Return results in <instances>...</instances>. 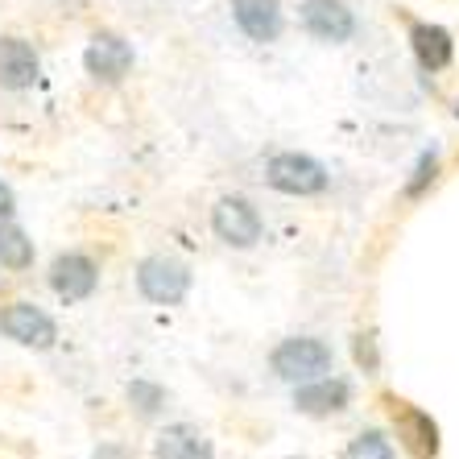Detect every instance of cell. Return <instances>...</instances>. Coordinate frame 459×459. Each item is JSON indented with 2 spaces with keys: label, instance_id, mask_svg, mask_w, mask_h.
Masks as SVG:
<instances>
[{
  "label": "cell",
  "instance_id": "cell-13",
  "mask_svg": "<svg viewBox=\"0 0 459 459\" xmlns=\"http://www.w3.org/2000/svg\"><path fill=\"white\" fill-rule=\"evenodd\" d=\"M410 46H414V58L422 71H443V66H451V58H455L451 33L443 30V25H430V22L410 25Z\"/></svg>",
  "mask_w": 459,
  "mask_h": 459
},
{
  "label": "cell",
  "instance_id": "cell-9",
  "mask_svg": "<svg viewBox=\"0 0 459 459\" xmlns=\"http://www.w3.org/2000/svg\"><path fill=\"white\" fill-rule=\"evenodd\" d=\"M232 22L248 42H278L286 13H281V0H232Z\"/></svg>",
  "mask_w": 459,
  "mask_h": 459
},
{
  "label": "cell",
  "instance_id": "cell-3",
  "mask_svg": "<svg viewBox=\"0 0 459 459\" xmlns=\"http://www.w3.org/2000/svg\"><path fill=\"white\" fill-rule=\"evenodd\" d=\"M137 286L158 307H178L191 290V269L178 256H145L137 269Z\"/></svg>",
  "mask_w": 459,
  "mask_h": 459
},
{
  "label": "cell",
  "instance_id": "cell-1",
  "mask_svg": "<svg viewBox=\"0 0 459 459\" xmlns=\"http://www.w3.org/2000/svg\"><path fill=\"white\" fill-rule=\"evenodd\" d=\"M265 182L273 186V191H281V195H299V199H307V195L327 191V170H323L310 153L286 150V153H273V158H269Z\"/></svg>",
  "mask_w": 459,
  "mask_h": 459
},
{
  "label": "cell",
  "instance_id": "cell-11",
  "mask_svg": "<svg viewBox=\"0 0 459 459\" xmlns=\"http://www.w3.org/2000/svg\"><path fill=\"white\" fill-rule=\"evenodd\" d=\"M38 83V54L22 38H0V87L22 91Z\"/></svg>",
  "mask_w": 459,
  "mask_h": 459
},
{
  "label": "cell",
  "instance_id": "cell-5",
  "mask_svg": "<svg viewBox=\"0 0 459 459\" xmlns=\"http://www.w3.org/2000/svg\"><path fill=\"white\" fill-rule=\"evenodd\" d=\"M302 30L315 42L343 46V42H352V33H356V13L343 0H302Z\"/></svg>",
  "mask_w": 459,
  "mask_h": 459
},
{
  "label": "cell",
  "instance_id": "cell-14",
  "mask_svg": "<svg viewBox=\"0 0 459 459\" xmlns=\"http://www.w3.org/2000/svg\"><path fill=\"white\" fill-rule=\"evenodd\" d=\"M397 427H402V438H406V447L414 451L418 459H435L438 455V427L435 418L422 414V410H402V418H397Z\"/></svg>",
  "mask_w": 459,
  "mask_h": 459
},
{
  "label": "cell",
  "instance_id": "cell-10",
  "mask_svg": "<svg viewBox=\"0 0 459 459\" xmlns=\"http://www.w3.org/2000/svg\"><path fill=\"white\" fill-rule=\"evenodd\" d=\"M348 397L352 389L343 381H332V377H315V381H302L299 394H294V406L310 418H327V414H340L348 410Z\"/></svg>",
  "mask_w": 459,
  "mask_h": 459
},
{
  "label": "cell",
  "instance_id": "cell-15",
  "mask_svg": "<svg viewBox=\"0 0 459 459\" xmlns=\"http://www.w3.org/2000/svg\"><path fill=\"white\" fill-rule=\"evenodd\" d=\"M0 265L4 269H30L33 265V240L13 224H0Z\"/></svg>",
  "mask_w": 459,
  "mask_h": 459
},
{
  "label": "cell",
  "instance_id": "cell-4",
  "mask_svg": "<svg viewBox=\"0 0 459 459\" xmlns=\"http://www.w3.org/2000/svg\"><path fill=\"white\" fill-rule=\"evenodd\" d=\"M212 228L228 248H253L256 240H261V232H265L261 212H256L248 199H240V195H224V199L212 207Z\"/></svg>",
  "mask_w": 459,
  "mask_h": 459
},
{
  "label": "cell",
  "instance_id": "cell-17",
  "mask_svg": "<svg viewBox=\"0 0 459 459\" xmlns=\"http://www.w3.org/2000/svg\"><path fill=\"white\" fill-rule=\"evenodd\" d=\"M128 402H133L141 414H158L166 394H161V385H153V381H133L128 385Z\"/></svg>",
  "mask_w": 459,
  "mask_h": 459
},
{
  "label": "cell",
  "instance_id": "cell-20",
  "mask_svg": "<svg viewBox=\"0 0 459 459\" xmlns=\"http://www.w3.org/2000/svg\"><path fill=\"white\" fill-rule=\"evenodd\" d=\"M9 215H13V191L0 182V220H9Z\"/></svg>",
  "mask_w": 459,
  "mask_h": 459
},
{
  "label": "cell",
  "instance_id": "cell-2",
  "mask_svg": "<svg viewBox=\"0 0 459 459\" xmlns=\"http://www.w3.org/2000/svg\"><path fill=\"white\" fill-rule=\"evenodd\" d=\"M273 373L281 381H315V377L332 373V348L323 340H310V335H294V340H281L273 348Z\"/></svg>",
  "mask_w": 459,
  "mask_h": 459
},
{
  "label": "cell",
  "instance_id": "cell-6",
  "mask_svg": "<svg viewBox=\"0 0 459 459\" xmlns=\"http://www.w3.org/2000/svg\"><path fill=\"white\" fill-rule=\"evenodd\" d=\"M83 66L87 75L100 79V83H120V79L133 71V46L120 38V33H96L83 50Z\"/></svg>",
  "mask_w": 459,
  "mask_h": 459
},
{
  "label": "cell",
  "instance_id": "cell-7",
  "mask_svg": "<svg viewBox=\"0 0 459 459\" xmlns=\"http://www.w3.org/2000/svg\"><path fill=\"white\" fill-rule=\"evenodd\" d=\"M96 281H100V269H96V261H91V256H83V253H63L50 265V286H54V294H58V299H66V302L91 299Z\"/></svg>",
  "mask_w": 459,
  "mask_h": 459
},
{
  "label": "cell",
  "instance_id": "cell-8",
  "mask_svg": "<svg viewBox=\"0 0 459 459\" xmlns=\"http://www.w3.org/2000/svg\"><path fill=\"white\" fill-rule=\"evenodd\" d=\"M0 332L9 335V340L25 343V348H50V343L58 340L54 319L46 310L30 307V302H13V307L0 315Z\"/></svg>",
  "mask_w": 459,
  "mask_h": 459
},
{
  "label": "cell",
  "instance_id": "cell-16",
  "mask_svg": "<svg viewBox=\"0 0 459 459\" xmlns=\"http://www.w3.org/2000/svg\"><path fill=\"white\" fill-rule=\"evenodd\" d=\"M348 459H394V447H389V438L381 430H364V435L352 438Z\"/></svg>",
  "mask_w": 459,
  "mask_h": 459
},
{
  "label": "cell",
  "instance_id": "cell-21",
  "mask_svg": "<svg viewBox=\"0 0 459 459\" xmlns=\"http://www.w3.org/2000/svg\"><path fill=\"white\" fill-rule=\"evenodd\" d=\"M100 459H125V455H120V451H104V455H100Z\"/></svg>",
  "mask_w": 459,
  "mask_h": 459
},
{
  "label": "cell",
  "instance_id": "cell-19",
  "mask_svg": "<svg viewBox=\"0 0 459 459\" xmlns=\"http://www.w3.org/2000/svg\"><path fill=\"white\" fill-rule=\"evenodd\" d=\"M356 360L368 364V368H377V356H373V335H360L356 340Z\"/></svg>",
  "mask_w": 459,
  "mask_h": 459
},
{
  "label": "cell",
  "instance_id": "cell-18",
  "mask_svg": "<svg viewBox=\"0 0 459 459\" xmlns=\"http://www.w3.org/2000/svg\"><path fill=\"white\" fill-rule=\"evenodd\" d=\"M435 170H438V158H435V153H422V161H418V170H414V182H410L406 191L410 195H422V191H427V182L435 178Z\"/></svg>",
  "mask_w": 459,
  "mask_h": 459
},
{
  "label": "cell",
  "instance_id": "cell-12",
  "mask_svg": "<svg viewBox=\"0 0 459 459\" xmlns=\"http://www.w3.org/2000/svg\"><path fill=\"white\" fill-rule=\"evenodd\" d=\"M153 455L158 459H215V451H212V438H207L199 427H191V422H174V427H166L158 435Z\"/></svg>",
  "mask_w": 459,
  "mask_h": 459
}]
</instances>
